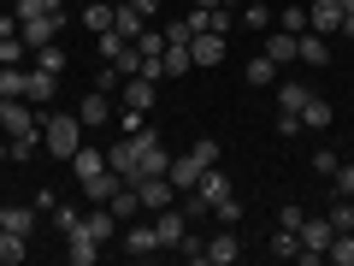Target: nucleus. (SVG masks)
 Segmentation results:
<instances>
[{"label":"nucleus","mask_w":354,"mask_h":266,"mask_svg":"<svg viewBox=\"0 0 354 266\" xmlns=\"http://www.w3.org/2000/svg\"><path fill=\"white\" fill-rule=\"evenodd\" d=\"M106 166H113L124 184H136V177H160L165 166H171V154H165V142H160V130H136V136H124L118 148H106Z\"/></svg>","instance_id":"f257e3e1"},{"label":"nucleus","mask_w":354,"mask_h":266,"mask_svg":"<svg viewBox=\"0 0 354 266\" xmlns=\"http://www.w3.org/2000/svg\"><path fill=\"white\" fill-rule=\"evenodd\" d=\"M41 148H48L53 160H71V154L83 148V118L77 113H48L41 118Z\"/></svg>","instance_id":"f03ea898"},{"label":"nucleus","mask_w":354,"mask_h":266,"mask_svg":"<svg viewBox=\"0 0 354 266\" xmlns=\"http://www.w3.org/2000/svg\"><path fill=\"white\" fill-rule=\"evenodd\" d=\"M59 24H65V12H36V18H18V36L36 53V48H48V42H59Z\"/></svg>","instance_id":"7ed1b4c3"},{"label":"nucleus","mask_w":354,"mask_h":266,"mask_svg":"<svg viewBox=\"0 0 354 266\" xmlns=\"http://www.w3.org/2000/svg\"><path fill=\"white\" fill-rule=\"evenodd\" d=\"M330 237H337L330 219H301V260L319 266V260H325V249H330Z\"/></svg>","instance_id":"20e7f679"},{"label":"nucleus","mask_w":354,"mask_h":266,"mask_svg":"<svg viewBox=\"0 0 354 266\" xmlns=\"http://www.w3.org/2000/svg\"><path fill=\"white\" fill-rule=\"evenodd\" d=\"M153 237H160V249H177V242L189 237V213H183V207H160V213H153Z\"/></svg>","instance_id":"39448f33"},{"label":"nucleus","mask_w":354,"mask_h":266,"mask_svg":"<svg viewBox=\"0 0 354 266\" xmlns=\"http://www.w3.org/2000/svg\"><path fill=\"white\" fill-rule=\"evenodd\" d=\"M307 30L313 36H342V0H313L307 6Z\"/></svg>","instance_id":"423d86ee"},{"label":"nucleus","mask_w":354,"mask_h":266,"mask_svg":"<svg viewBox=\"0 0 354 266\" xmlns=\"http://www.w3.org/2000/svg\"><path fill=\"white\" fill-rule=\"evenodd\" d=\"M136 202L148 207V213H160V207H171V202H177L171 177H165V172H160V177H136Z\"/></svg>","instance_id":"0eeeda50"},{"label":"nucleus","mask_w":354,"mask_h":266,"mask_svg":"<svg viewBox=\"0 0 354 266\" xmlns=\"http://www.w3.org/2000/svg\"><path fill=\"white\" fill-rule=\"evenodd\" d=\"M201 172H207V166L195 160V154H177V160L165 166V177H171V190H177V195H189L195 184H201Z\"/></svg>","instance_id":"6e6552de"},{"label":"nucleus","mask_w":354,"mask_h":266,"mask_svg":"<svg viewBox=\"0 0 354 266\" xmlns=\"http://www.w3.org/2000/svg\"><path fill=\"white\" fill-rule=\"evenodd\" d=\"M65 260H71V266H95V260H101V242L88 237L83 225H77V231H65Z\"/></svg>","instance_id":"1a4fd4ad"},{"label":"nucleus","mask_w":354,"mask_h":266,"mask_svg":"<svg viewBox=\"0 0 354 266\" xmlns=\"http://www.w3.org/2000/svg\"><path fill=\"white\" fill-rule=\"evenodd\" d=\"M83 231H88L95 242H113V237H118V213H113L106 202H95V207L83 213Z\"/></svg>","instance_id":"9d476101"},{"label":"nucleus","mask_w":354,"mask_h":266,"mask_svg":"<svg viewBox=\"0 0 354 266\" xmlns=\"http://www.w3.org/2000/svg\"><path fill=\"white\" fill-rule=\"evenodd\" d=\"M53 95H59V77H53V71H41V65H30V77H24V101L48 107Z\"/></svg>","instance_id":"9b49d317"},{"label":"nucleus","mask_w":354,"mask_h":266,"mask_svg":"<svg viewBox=\"0 0 354 266\" xmlns=\"http://www.w3.org/2000/svg\"><path fill=\"white\" fill-rule=\"evenodd\" d=\"M189 53H195V65H218V60H225V36H218V30H195Z\"/></svg>","instance_id":"f8f14e48"},{"label":"nucleus","mask_w":354,"mask_h":266,"mask_svg":"<svg viewBox=\"0 0 354 266\" xmlns=\"http://www.w3.org/2000/svg\"><path fill=\"white\" fill-rule=\"evenodd\" d=\"M236 260H242V242H236V231L225 225L213 242H207V266H236Z\"/></svg>","instance_id":"ddd939ff"},{"label":"nucleus","mask_w":354,"mask_h":266,"mask_svg":"<svg viewBox=\"0 0 354 266\" xmlns=\"http://www.w3.org/2000/svg\"><path fill=\"white\" fill-rule=\"evenodd\" d=\"M118 184H124V177H118L113 166H101L95 177H83V202H113V195H118Z\"/></svg>","instance_id":"4468645a"},{"label":"nucleus","mask_w":354,"mask_h":266,"mask_svg":"<svg viewBox=\"0 0 354 266\" xmlns=\"http://www.w3.org/2000/svg\"><path fill=\"white\" fill-rule=\"evenodd\" d=\"M153 89H160V83H153V77H124V101H118V107H136V113H148V107H153Z\"/></svg>","instance_id":"2eb2a0df"},{"label":"nucleus","mask_w":354,"mask_h":266,"mask_svg":"<svg viewBox=\"0 0 354 266\" xmlns=\"http://www.w3.org/2000/svg\"><path fill=\"white\" fill-rule=\"evenodd\" d=\"M124 254H130V260H148V254H160L153 225H130V231H124Z\"/></svg>","instance_id":"dca6fc26"},{"label":"nucleus","mask_w":354,"mask_h":266,"mask_svg":"<svg viewBox=\"0 0 354 266\" xmlns=\"http://www.w3.org/2000/svg\"><path fill=\"white\" fill-rule=\"evenodd\" d=\"M295 60H301V65H330V48H325V36L301 30V36H295Z\"/></svg>","instance_id":"f3484780"},{"label":"nucleus","mask_w":354,"mask_h":266,"mask_svg":"<svg viewBox=\"0 0 354 266\" xmlns=\"http://www.w3.org/2000/svg\"><path fill=\"white\" fill-rule=\"evenodd\" d=\"M165 77H189L195 71V53H189V42H165Z\"/></svg>","instance_id":"a211bd4d"},{"label":"nucleus","mask_w":354,"mask_h":266,"mask_svg":"<svg viewBox=\"0 0 354 266\" xmlns=\"http://www.w3.org/2000/svg\"><path fill=\"white\" fill-rule=\"evenodd\" d=\"M113 113H118L113 95H101V89H95V95H83V113H77V118H83V130H88V125H106Z\"/></svg>","instance_id":"6ab92c4d"},{"label":"nucleus","mask_w":354,"mask_h":266,"mask_svg":"<svg viewBox=\"0 0 354 266\" xmlns=\"http://www.w3.org/2000/svg\"><path fill=\"white\" fill-rule=\"evenodd\" d=\"M195 195H201L207 207H213V202H225V195H230V177L218 172V166H207V172H201V184H195Z\"/></svg>","instance_id":"aec40b11"},{"label":"nucleus","mask_w":354,"mask_h":266,"mask_svg":"<svg viewBox=\"0 0 354 266\" xmlns=\"http://www.w3.org/2000/svg\"><path fill=\"white\" fill-rule=\"evenodd\" d=\"M272 260H301V231L278 225V237H272Z\"/></svg>","instance_id":"412c9836"},{"label":"nucleus","mask_w":354,"mask_h":266,"mask_svg":"<svg viewBox=\"0 0 354 266\" xmlns=\"http://www.w3.org/2000/svg\"><path fill=\"white\" fill-rule=\"evenodd\" d=\"M24 254H30V237H18V231L0 225V266H18Z\"/></svg>","instance_id":"4be33fe9"},{"label":"nucleus","mask_w":354,"mask_h":266,"mask_svg":"<svg viewBox=\"0 0 354 266\" xmlns=\"http://www.w3.org/2000/svg\"><path fill=\"white\" fill-rule=\"evenodd\" d=\"M272 71H278V60H272V53H254V60L242 65V77H248V89H266V83H272Z\"/></svg>","instance_id":"5701e85b"},{"label":"nucleus","mask_w":354,"mask_h":266,"mask_svg":"<svg viewBox=\"0 0 354 266\" xmlns=\"http://www.w3.org/2000/svg\"><path fill=\"white\" fill-rule=\"evenodd\" d=\"M307 101H313V89H307V83H278V113H301Z\"/></svg>","instance_id":"b1692460"},{"label":"nucleus","mask_w":354,"mask_h":266,"mask_svg":"<svg viewBox=\"0 0 354 266\" xmlns=\"http://www.w3.org/2000/svg\"><path fill=\"white\" fill-rule=\"evenodd\" d=\"M113 30H118V36H124V42H136L142 30H148V18H142L136 6H118V12H113Z\"/></svg>","instance_id":"393cba45"},{"label":"nucleus","mask_w":354,"mask_h":266,"mask_svg":"<svg viewBox=\"0 0 354 266\" xmlns=\"http://www.w3.org/2000/svg\"><path fill=\"white\" fill-rule=\"evenodd\" d=\"M24 77H30V65H0V101H18L24 95Z\"/></svg>","instance_id":"a878e982"},{"label":"nucleus","mask_w":354,"mask_h":266,"mask_svg":"<svg viewBox=\"0 0 354 266\" xmlns=\"http://www.w3.org/2000/svg\"><path fill=\"white\" fill-rule=\"evenodd\" d=\"M113 0H95V6H83V30H95V36H101V30H113Z\"/></svg>","instance_id":"bb28decb"},{"label":"nucleus","mask_w":354,"mask_h":266,"mask_svg":"<svg viewBox=\"0 0 354 266\" xmlns=\"http://www.w3.org/2000/svg\"><path fill=\"white\" fill-rule=\"evenodd\" d=\"M101 166H106V154H101V148H77V154H71V172H77V184H83V177H95Z\"/></svg>","instance_id":"cd10ccee"},{"label":"nucleus","mask_w":354,"mask_h":266,"mask_svg":"<svg viewBox=\"0 0 354 266\" xmlns=\"http://www.w3.org/2000/svg\"><path fill=\"white\" fill-rule=\"evenodd\" d=\"M30 65H41V71H53V77H59V71H65V48H59V42H48V48H36V53H30Z\"/></svg>","instance_id":"c85d7f7f"},{"label":"nucleus","mask_w":354,"mask_h":266,"mask_svg":"<svg viewBox=\"0 0 354 266\" xmlns=\"http://www.w3.org/2000/svg\"><path fill=\"white\" fill-rule=\"evenodd\" d=\"M325 260H337V266H354V231H337V237H330Z\"/></svg>","instance_id":"c756f323"},{"label":"nucleus","mask_w":354,"mask_h":266,"mask_svg":"<svg viewBox=\"0 0 354 266\" xmlns=\"http://www.w3.org/2000/svg\"><path fill=\"white\" fill-rule=\"evenodd\" d=\"M325 125H330V101H319V95H313V101L301 107V130H325Z\"/></svg>","instance_id":"7c9ffc66"},{"label":"nucleus","mask_w":354,"mask_h":266,"mask_svg":"<svg viewBox=\"0 0 354 266\" xmlns=\"http://www.w3.org/2000/svg\"><path fill=\"white\" fill-rule=\"evenodd\" d=\"M272 18H278L272 6H260V0H242V24H248V30H272Z\"/></svg>","instance_id":"2f4dec72"},{"label":"nucleus","mask_w":354,"mask_h":266,"mask_svg":"<svg viewBox=\"0 0 354 266\" xmlns=\"http://www.w3.org/2000/svg\"><path fill=\"white\" fill-rule=\"evenodd\" d=\"M0 225L18 231V237H30V231H36V213H30V207H6V213H0Z\"/></svg>","instance_id":"473e14b6"},{"label":"nucleus","mask_w":354,"mask_h":266,"mask_svg":"<svg viewBox=\"0 0 354 266\" xmlns=\"http://www.w3.org/2000/svg\"><path fill=\"white\" fill-rule=\"evenodd\" d=\"M266 53H272L278 65H290V60H295V36H290V30H272V42H266Z\"/></svg>","instance_id":"72a5a7b5"},{"label":"nucleus","mask_w":354,"mask_h":266,"mask_svg":"<svg viewBox=\"0 0 354 266\" xmlns=\"http://www.w3.org/2000/svg\"><path fill=\"white\" fill-rule=\"evenodd\" d=\"M106 207H113V213H118V225H124V219H130V213L142 207V202H136V184H118V195H113Z\"/></svg>","instance_id":"f704fd0d"},{"label":"nucleus","mask_w":354,"mask_h":266,"mask_svg":"<svg viewBox=\"0 0 354 266\" xmlns=\"http://www.w3.org/2000/svg\"><path fill=\"white\" fill-rule=\"evenodd\" d=\"M136 53H142V60H160V53H165V30H142V36H136Z\"/></svg>","instance_id":"c9c22d12"},{"label":"nucleus","mask_w":354,"mask_h":266,"mask_svg":"<svg viewBox=\"0 0 354 266\" xmlns=\"http://www.w3.org/2000/svg\"><path fill=\"white\" fill-rule=\"evenodd\" d=\"M124 53H130V42L118 36V30H101V60L113 65V60H124Z\"/></svg>","instance_id":"e433bc0d"},{"label":"nucleus","mask_w":354,"mask_h":266,"mask_svg":"<svg viewBox=\"0 0 354 266\" xmlns=\"http://www.w3.org/2000/svg\"><path fill=\"white\" fill-rule=\"evenodd\" d=\"M278 30L301 36V30H307V6H278Z\"/></svg>","instance_id":"4c0bfd02"},{"label":"nucleus","mask_w":354,"mask_h":266,"mask_svg":"<svg viewBox=\"0 0 354 266\" xmlns=\"http://www.w3.org/2000/svg\"><path fill=\"white\" fill-rule=\"evenodd\" d=\"M330 225H337V231H354V195H337V207H330Z\"/></svg>","instance_id":"58836bf2"},{"label":"nucleus","mask_w":354,"mask_h":266,"mask_svg":"<svg viewBox=\"0 0 354 266\" xmlns=\"http://www.w3.org/2000/svg\"><path fill=\"white\" fill-rule=\"evenodd\" d=\"M118 130H124V136H136V130H148V113H136V107H118Z\"/></svg>","instance_id":"ea45409f"},{"label":"nucleus","mask_w":354,"mask_h":266,"mask_svg":"<svg viewBox=\"0 0 354 266\" xmlns=\"http://www.w3.org/2000/svg\"><path fill=\"white\" fill-rule=\"evenodd\" d=\"M12 12H18V18H36V12H65V0H18Z\"/></svg>","instance_id":"a19ab883"},{"label":"nucleus","mask_w":354,"mask_h":266,"mask_svg":"<svg viewBox=\"0 0 354 266\" xmlns=\"http://www.w3.org/2000/svg\"><path fill=\"white\" fill-rule=\"evenodd\" d=\"M213 213H218V225H236V219H242V202H236V195H225V202H213Z\"/></svg>","instance_id":"79ce46f5"},{"label":"nucleus","mask_w":354,"mask_h":266,"mask_svg":"<svg viewBox=\"0 0 354 266\" xmlns=\"http://www.w3.org/2000/svg\"><path fill=\"white\" fill-rule=\"evenodd\" d=\"M330 184H337V195H354V160H342L337 172H330Z\"/></svg>","instance_id":"37998d69"},{"label":"nucleus","mask_w":354,"mask_h":266,"mask_svg":"<svg viewBox=\"0 0 354 266\" xmlns=\"http://www.w3.org/2000/svg\"><path fill=\"white\" fill-rule=\"evenodd\" d=\"M189 154H195V160H201V166H218V154H225V148H218V142H213V136H201V142H195V148H189Z\"/></svg>","instance_id":"c03bdc74"},{"label":"nucleus","mask_w":354,"mask_h":266,"mask_svg":"<svg viewBox=\"0 0 354 266\" xmlns=\"http://www.w3.org/2000/svg\"><path fill=\"white\" fill-rule=\"evenodd\" d=\"M53 225H59V231H77V225H83V213H77V207H59V202H53Z\"/></svg>","instance_id":"a18cd8bd"},{"label":"nucleus","mask_w":354,"mask_h":266,"mask_svg":"<svg viewBox=\"0 0 354 266\" xmlns=\"http://www.w3.org/2000/svg\"><path fill=\"white\" fill-rule=\"evenodd\" d=\"M118 83H124V71H118V65H106V71H101V77H95V89H101V95H113V89H118Z\"/></svg>","instance_id":"49530a36"},{"label":"nucleus","mask_w":354,"mask_h":266,"mask_svg":"<svg viewBox=\"0 0 354 266\" xmlns=\"http://www.w3.org/2000/svg\"><path fill=\"white\" fill-rule=\"evenodd\" d=\"M337 166H342V160H337V154H330V148H319V154H313V172H319V177H330V172H337Z\"/></svg>","instance_id":"de8ad7c7"},{"label":"nucleus","mask_w":354,"mask_h":266,"mask_svg":"<svg viewBox=\"0 0 354 266\" xmlns=\"http://www.w3.org/2000/svg\"><path fill=\"white\" fill-rule=\"evenodd\" d=\"M278 136H301V113H278Z\"/></svg>","instance_id":"09e8293b"},{"label":"nucleus","mask_w":354,"mask_h":266,"mask_svg":"<svg viewBox=\"0 0 354 266\" xmlns=\"http://www.w3.org/2000/svg\"><path fill=\"white\" fill-rule=\"evenodd\" d=\"M301 219H307V213H301V207L290 202V207H283V213H278V225H290V231H301Z\"/></svg>","instance_id":"8fccbe9b"},{"label":"nucleus","mask_w":354,"mask_h":266,"mask_svg":"<svg viewBox=\"0 0 354 266\" xmlns=\"http://www.w3.org/2000/svg\"><path fill=\"white\" fill-rule=\"evenodd\" d=\"M124 6H136L142 18H148V12H160V0H124Z\"/></svg>","instance_id":"3c124183"},{"label":"nucleus","mask_w":354,"mask_h":266,"mask_svg":"<svg viewBox=\"0 0 354 266\" xmlns=\"http://www.w3.org/2000/svg\"><path fill=\"white\" fill-rule=\"evenodd\" d=\"M0 166H6V136H0Z\"/></svg>","instance_id":"603ef678"},{"label":"nucleus","mask_w":354,"mask_h":266,"mask_svg":"<svg viewBox=\"0 0 354 266\" xmlns=\"http://www.w3.org/2000/svg\"><path fill=\"white\" fill-rule=\"evenodd\" d=\"M195 6H218V0H195Z\"/></svg>","instance_id":"864d4df0"},{"label":"nucleus","mask_w":354,"mask_h":266,"mask_svg":"<svg viewBox=\"0 0 354 266\" xmlns=\"http://www.w3.org/2000/svg\"><path fill=\"white\" fill-rule=\"evenodd\" d=\"M218 6H242V0H218Z\"/></svg>","instance_id":"5fc2aeb1"},{"label":"nucleus","mask_w":354,"mask_h":266,"mask_svg":"<svg viewBox=\"0 0 354 266\" xmlns=\"http://www.w3.org/2000/svg\"><path fill=\"white\" fill-rule=\"evenodd\" d=\"M342 12H354V0H342Z\"/></svg>","instance_id":"6e6d98bb"},{"label":"nucleus","mask_w":354,"mask_h":266,"mask_svg":"<svg viewBox=\"0 0 354 266\" xmlns=\"http://www.w3.org/2000/svg\"><path fill=\"white\" fill-rule=\"evenodd\" d=\"M0 118H6V101H0Z\"/></svg>","instance_id":"4d7b16f0"},{"label":"nucleus","mask_w":354,"mask_h":266,"mask_svg":"<svg viewBox=\"0 0 354 266\" xmlns=\"http://www.w3.org/2000/svg\"><path fill=\"white\" fill-rule=\"evenodd\" d=\"M113 6H124V0H113Z\"/></svg>","instance_id":"13d9d810"}]
</instances>
